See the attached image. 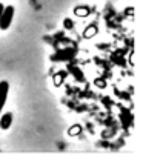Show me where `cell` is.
Returning a JSON list of instances; mask_svg holds the SVG:
<instances>
[{"mask_svg":"<svg viewBox=\"0 0 157 155\" xmlns=\"http://www.w3.org/2000/svg\"><path fill=\"white\" fill-rule=\"evenodd\" d=\"M80 129H82V126H78V124H75V126H72V127H69V131H68V134H69V135H77L78 132H80Z\"/></svg>","mask_w":157,"mask_h":155,"instance_id":"8fae6325","label":"cell"},{"mask_svg":"<svg viewBox=\"0 0 157 155\" xmlns=\"http://www.w3.org/2000/svg\"><path fill=\"white\" fill-rule=\"evenodd\" d=\"M68 72L72 75V79H74L77 83H83V82H85V74H83V71L78 68V66L69 65V66H68Z\"/></svg>","mask_w":157,"mask_h":155,"instance_id":"277c9868","label":"cell"},{"mask_svg":"<svg viewBox=\"0 0 157 155\" xmlns=\"http://www.w3.org/2000/svg\"><path fill=\"white\" fill-rule=\"evenodd\" d=\"M97 32H99V26H97L96 23H91V25H88V26L85 28V31H83L82 35H83V39L88 40V39H93Z\"/></svg>","mask_w":157,"mask_h":155,"instance_id":"8992f818","label":"cell"},{"mask_svg":"<svg viewBox=\"0 0 157 155\" xmlns=\"http://www.w3.org/2000/svg\"><path fill=\"white\" fill-rule=\"evenodd\" d=\"M3 8H5V5L0 3V16H2V13H3Z\"/></svg>","mask_w":157,"mask_h":155,"instance_id":"7c38bea8","label":"cell"},{"mask_svg":"<svg viewBox=\"0 0 157 155\" xmlns=\"http://www.w3.org/2000/svg\"><path fill=\"white\" fill-rule=\"evenodd\" d=\"M8 94H10V83L8 82H0V114H2V109L6 103V98H8Z\"/></svg>","mask_w":157,"mask_h":155,"instance_id":"3957f363","label":"cell"},{"mask_svg":"<svg viewBox=\"0 0 157 155\" xmlns=\"http://www.w3.org/2000/svg\"><path fill=\"white\" fill-rule=\"evenodd\" d=\"M66 75H68V72L66 71H59V72H56L54 74V77H52V82H54V86H62L63 85V82H65V79H66Z\"/></svg>","mask_w":157,"mask_h":155,"instance_id":"ba28073f","label":"cell"},{"mask_svg":"<svg viewBox=\"0 0 157 155\" xmlns=\"http://www.w3.org/2000/svg\"><path fill=\"white\" fill-rule=\"evenodd\" d=\"M94 85H96L97 88H100V89H105V88H106L105 79H96V80H94Z\"/></svg>","mask_w":157,"mask_h":155,"instance_id":"30bf717a","label":"cell"},{"mask_svg":"<svg viewBox=\"0 0 157 155\" xmlns=\"http://www.w3.org/2000/svg\"><path fill=\"white\" fill-rule=\"evenodd\" d=\"M91 14V8L86 5H78L74 8V16L75 17H88Z\"/></svg>","mask_w":157,"mask_h":155,"instance_id":"5b68a950","label":"cell"},{"mask_svg":"<svg viewBox=\"0 0 157 155\" xmlns=\"http://www.w3.org/2000/svg\"><path fill=\"white\" fill-rule=\"evenodd\" d=\"M13 124V114L11 112H6L2 115V118H0V127L2 129H10V126Z\"/></svg>","mask_w":157,"mask_h":155,"instance_id":"52a82bcc","label":"cell"},{"mask_svg":"<svg viewBox=\"0 0 157 155\" xmlns=\"http://www.w3.org/2000/svg\"><path fill=\"white\" fill-rule=\"evenodd\" d=\"M63 26H65L66 31H71V29L74 28V22H72L71 19H65V20H63Z\"/></svg>","mask_w":157,"mask_h":155,"instance_id":"9c48e42d","label":"cell"},{"mask_svg":"<svg viewBox=\"0 0 157 155\" xmlns=\"http://www.w3.org/2000/svg\"><path fill=\"white\" fill-rule=\"evenodd\" d=\"M13 17H14V6L13 5L5 6L2 16H0V29L6 31L11 26V23H13Z\"/></svg>","mask_w":157,"mask_h":155,"instance_id":"7a4b0ae2","label":"cell"},{"mask_svg":"<svg viewBox=\"0 0 157 155\" xmlns=\"http://www.w3.org/2000/svg\"><path fill=\"white\" fill-rule=\"evenodd\" d=\"M77 49L75 48H65V49H59L57 52H54L51 55V61H68L72 57H75Z\"/></svg>","mask_w":157,"mask_h":155,"instance_id":"6da1fadb","label":"cell"}]
</instances>
